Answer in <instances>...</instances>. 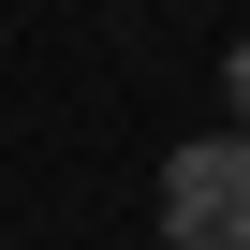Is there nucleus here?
Returning a JSON list of instances; mask_svg holds the SVG:
<instances>
[{"label": "nucleus", "mask_w": 250, "mask_h": 250, "mask_svg": "<svg viewBox=\"0 0 250 250\" xmlns=\"http://www.w3.org/2000/svg\"><path fill=\"white\" fill-rule=\"evenodd\" d=\"M221 103H235V133H250V30L221 44Z\"/></svg>", "instance_id": "nucleus-2"}, {"label": "nucleus", "mask_w": 250, "mask_h": 250, "mask_svg": "<svg viewBox=\"0 0 250 250\" xmlns=\"http://www.w3.org/2000/svg\"><path fill=\"white\" fill-rule=\"evenodd\" d=\"M162 250H250V133L235 118L162 147Z\"/></svg>", "instance_id": "nucleus-1"}]
</instances>
